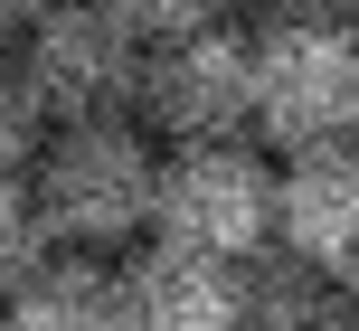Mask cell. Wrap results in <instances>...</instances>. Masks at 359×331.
I'll return each instance as SVG.
<instances>
[{"label":"cell","mask_w":359,"mask_h":331,"mask_svg":"<svg viewBox=\"0 0 359 331\" xmlns=\"http://www.w3.org/2000/svg\"><path fill=\"white\" fill-rule=\"evenodd\" d=\"M38 142H48V104H38V86L19 76V57H0V170H29Z\"/></svg>","instance_id":"8fae6325"},{"label":"cell","mask_w":359,"mask_h":331,"mask_svg":"<svg viewBox=\"0 0 359 331\" xmlns=\"http://www.w3.org/2000/svg\"><path fill=\"white\" fill-rule=\"evenodd\" d=\"M38 218H48L57 246H133L151 237V189H161V142H151L133 114H86V123H48L29 161Z\"/></svg>","instance_id":"6da1fadb"},{"label":"cell","mask_w":359,"mask_h":331,"mask_svg":"<svg viewBox=\"0 0 359 331\" xmlns=\"http://www.w3.org/2000/svg\"><path fill=\"white\" fill-rule=\"evenodd\" d=\"M104 10L151 48V38H180V29H208V19H227V0H104Z\"/></svg>","instance_id":"7c38bea8"},{"label":"cell","mask_w":359,"mask_h":331,"mask_svg":"<svg viewBox=\"0 0 359 331\" xmlns=\"http://www.w3.org/2000/svg\"><path fill=\"white\" fill-rule=\"evenodd\" d=\"M0 48H10V19H0Z\"/></svg>","instance_id":"9a60e30c"},{"label":"cell","mask_w":359,"mask_h":331,"mask_svg":"<svg viewBox=\"0 0 359 331\" xmlns=\"http://www.w3.org/2000/svg\"><path fill=\"white\" fill-rule=\"evenodd\" d=\"M19 76L38 86L48 123H86V114H133V76H142V38L104 10V0H57L48 19L19 29Z\"/></svg>","instance_id":"5b68a950"},{"label":"cell","mask_w":359,"mask_h":331,"mask_svg":"<svg viewBox=\"0 0 359 331\" xmlns=\"http://www.w3.org/2000/svg\"><path fill=\"white\" fill-rule=\"evenodd\" d=\"M246 48H255V104H246L255 142L303 151V142H331V133H359V29L350 19L293 0Z\"/></svg>","instance_id":"7a4b0ae2"},{"label":"cell","mask_w":359,"mask_h":331,"mask_svg":"<svg viewBox=\"0 0 359 331\" xmlns=\"http://www.w3.org/2000/svg\"><path fill=\"white\" fill-rule=\"evenodd\" d=\"M0 331H123V284L86 246H48L0 294Z\"/></svg>","instance_id":"ba28073f"},{"label":"cell","mask_w":359,"mask_h":331,"mask_svg":"<svg viewBox=\"0 0 359 331\" xmlns=\"http://www.w3.org/2000/svg\"><path fill=\"white\" fill-rule=\"evenodd\" d=\"M274 10H293V0H274Z\"/></svg>","instance_id":"2e32d148"},{"label":"cell","mask_w":359,"mask_h":331,"mask_svg":"<svg viewBox=\"0 0 359 331\" xmlns=\"http://www.w3.org/2000/svg\"><path fill=\"white\" fill-rule=\"evenodd\" d=\"M236 331H350V294L331 265H265V275H246V322Z\"/></svg>","instance_id":"9c48e42d"},{"label":"cell","mask_w":359,"mask_h":331,"mask_svg":"<svg viewBox=\"0 0 359 331\" xmlns=\"http://www.w3.org/2000/svg\"><path fill=\"white\" fill-rule=\"evenodd\" d=\"M151 237L208 246V256H265L274 246V161L236 133L217 142H161V189H151Z\"/></svg>","instance_id":"3957f363"},{"label":"cell","mask_w":359,"mask_h":331,"mask_svg":"<svg viewBox=\"0 0 359 331\" xmlns=\"http://www.w3.org/2000/svg\"><path fill=\"white\" fill-rule=\"evenodd\" d=\"M48 218H38V189H29V170H0V294H10L19 275H29L38 256H48Z\"/></svg>","instance_id":"30bf717a"},{"label":"cell","mask_w":359,"mask_h":331,"mask_svg":"<svg viewBox=\"0 0 359 331\" xmlns=\"http://www.w3.org/2000/svg\"><path fill=\"white\" fill-rule=\"evenodd\" d=\"M114 284H123V331H236L246 322V265L180 246V237H133Z\"/></svg>","instance_id":"8992f818"},{"label":"cell","mask_w":359,"mask_h":331,"mask_svg":"<svg viewBox=\"0 0 359 331\" xmlns=\"http://www.w3.org/2000/svg\"><path fill=\"white\" fill-rule=\"evenodd\" d=\"M341 294H350V331H359V265H350V275H341Z\"/></svg>","instance_id":"5bb4252c"},{"label":"cell","mask_w":359,"mask_h":331,"mask_svg":"<svg viewBox=\"0 0 359 331\" xmlns=\"http://www.w3.org/2000/svg\"><path fill=\"white\" fill-rule=\"evenodd\" d=\"M274 246L303 265H331V275L359 265V133L284 151V170H274Z\"/></svg>","instance_id":"52a82bcc"},{"label":"cell","mask_w":359,"mask_h":331,"mask_svg":"<svg viewBox=\"0 0 359 331\" xmlns=\"http://www.w3.org/2000/svg\"><path fill=\"white\" fill-rule=\"evenodd\" d=\"M57 0H0V19H10V29H29V19H48Z\"/></svg>","instance_id":"4fadbf2b"},{"label":"cell","mask_w":359,"mask_h":331,"mask_svg":"<svg viewBox=\"0 0 359 331\" xmlns=\"http://www.w3.org/2000/svg\"><path fill=\"white\" fill-rule=\"evenodd\" d=\"M246 104H255V48L227 29V19L142 48L133 123H142L151 142H217V133H246Z\"/></svg>","instance_id":"277c9868"}]
</instances>
